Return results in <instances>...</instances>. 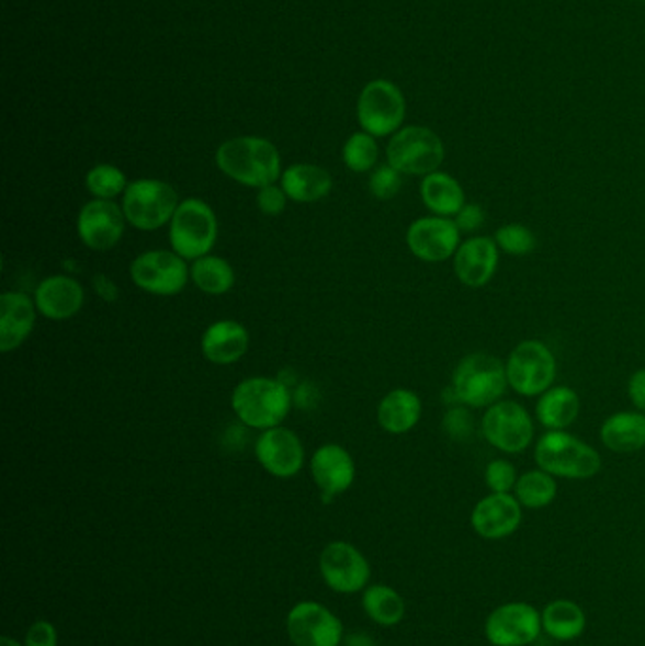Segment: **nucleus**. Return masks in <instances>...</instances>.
Masks as SVG:
<instances>
[{
	"instance_id": "obj_1",
	"label": "nucleus",
	"mask_w": 645,
	"mask_h": 646,
	"mask_svg": "<svg viewBox=\"0 0 645 646\" xmlns=\"http://www.w3.org/2000/svg\"><path fill=\"white\" fill-rule=\"evenodd\" d=\"M508 388L506 363L487 352H474L459 361L445 394L451 395V407L488 408L501 401Z\"/></svg>"
},
{
	"instance_id": "obj_2",
	"label": "nucleus",
	"mask_w": 645,
	"mask_h": 646,
	"mask_svg": "<svg viewBox=\"0 0 645 646\" xmlns=\"http://www.w3.org/2000/svg\"><path fill=\"white\" fill-rule=\"evenodd\" d=\"M216 165L227 178L247 188H265L282 177L279 150L258 136H239L222 144Z\"/></svg>"
},
{
	"instance_id": "obj_3",
	"label": "nucleus",
	"mask_w": 645,
	"mask_h": 646,
	"mask_svg": "<svg viewBox=\"0 0 645 646\" xmlns=\"http://www.w3.org/2000/svg\"><path fill=\"white\" fill-rule=\"evenodd\" d=\"M534 462L545 473L566 480H589L602 469L598 450L568 431H545L535 442Z\"/></svg>"
},
{
	"instance_id": "obj_4",
	"label": "nucleus",
	"mask_w": 645,
	"mask_h": 646,
	"mask_svg": "<svg viewBox=\"0 0 645 646\" xmlns=\"http://www.w3.org/2000/svg\"><path fill=\"white\" fill-rule=\"evenodd\" d=\"M292 407V395L286 384L268 376H252L239 382L231 394V408L235 416L247 428H279Z\"/></svg>"
},
{
	"instance_id": "obj_5",
	"label": "nucleus",
	"mask_w": 645,
	"mask_h": 646,
	"mask_svg": "<svg viewBox=\"0 0 645 646\" xmlns=\"http://www.w3.org/2000/svg\"><path fill=\"white\" fill-rule=\"evenodd\" d=\"M218 238V219L203 199H184L169 224L172 252L185 261L205 258Z\"/></svg>"
},
{
	"instance_id": "obj_6",
	"label": "nucleus",
	"mask_w": 645,
	"mask_h": 646,
	"mask_svg": "<svg viewBox=\"0 0 645 646\" xmlns=\"http://www.w3.org/2000/svg\"><path fill=\"white\" fill-rule=\"evenodd\" d=\"M179 204L174 188L154 178L131 182L122 195V208L127 224L140 231H156L163 225L171 224Z\"/></svg>"
},
{
	"instance_id": "obj_7",
	"label": "nucleus",
	"mask_w": 645,
	"mask_h": 646,
	"mask_svg": "<svg viewBox=\"0 0 645 646\" xmlns=\"http://www.w3.org/2000/svg\"><path fill=\"white\" fill-rule=\"evenodd\" d=\"M445 146L438 133L420 125H409L394 133L386 148V161L401 174L428 177L440 170Z\"/></svg>"
},
{
	"instance_id": "obj_8",
	"label": "nucleus",
	"mask_w": 645,
	"mask_h": 646,
	"mask_svg": "<svg viewBox=\"0 0 645 646\" xmlns=\"http://www.w3.org/2000/svg\"><path fill=\"white\" fill-rule=\"evenodd\" d=\"M509 388L521 397H540L556 381V358L545 342L521 340L506 361Z\"/></svg>"
},
{
	"instance_id": "obj_9",
	"label": "nucleus",
	"mask_w": 645,
	"mask_h": 646,
	"mask_svg": "<svg viewBox=\"0 0 645 646\" xmlns=\"http://www.w3.org/2000/svg\"><path fill=\"white\" fill-rule=\"evenodd\" d=\"M480 433L493 449L516 456L534 444V418L521 403L501 399L485 408Z\"/></svg>"
},
{
	"instance_id": "obj_10",
	"label": "nucleus",
	"mask_w": 645,
	"mask_h": 646,
	"mask_svg": "<svg viewBox=\"0 0 645 646\" xmlns=\"http://www.w3.org/2000/svg\"><path fill=\"white\" fill-rule=\"evenodd\" d=\"M131 280L143 292L172 297L184 290L190 280V267L177 252L151 250L140 253L129 269Z\"/></svg>"
},
{
	"instance_id": "obj_11",
	"label": "nucleus",
	"mask_w": 645,
	"mask_h": 646,
	"mask_svg": "<svg viewBox=\"0 0 645 646\" xmlns=\"http://www.w3.org/2000/svg\"><path fill=\"white\" fill-rule=\"evenodd\" d=\"M406 120V99L398 86L375 80L367 83L358 101V122L371 136L398 133Z\"/></svg>"
},
{
	"instance_id": "obj_12",
	"label": "nucleus",
	"mask_w": 645,
	"mask_h": 646,
	"mask_svg": "<svg viewBox=\"0 0 645 646\" xmlns=\"http://www.w3.org/2000/svg\"><path fill=\"white\" fill-rule=\"evenodd\" d=\"M542 632V611L522 601L496 607L485 620V637L493 646H529Z\"/></svg>"
},
{
	"instance_id": "obj_13",
	"label": "nucleus",
	"mask_w": 645,
	"mask_h": 646,
	"mask_svg": "<svg viewBox=\"0 0 645 646\" xmlns=\"http://www.w3.org/2000/svg\"><path fill=\"white\" fill-rule=\"evenodd\" d=\"M409 252L425 263H443L454 258V253L462 245V233L453 218L441 216H425L415 219L406 233Z\"/></svg>"
},
{
	"instance_id": "obj_14",
	"label": "nucleus",
	"mask_w": 645,
	"mask_h": 646,
	"mask_svg": "<svg viewBox=\"0 0 645 646\" xmlns=\"http://www.w3.org/2000/svg\"><path fill=\"white\" fill-rule=\"evenodd\" d=\"M125 222L124 208L120 204L93 199L78 214L76 231L93 252H109L124 237Z\"/></svg>"
},
{
	"instance_id": "obj_15",
	"label": "nucleus",
	"mask_w": 645,
	"mask_h": 646,
	"mask_svg": "<svg viewBox=\"0 0 645 646\" xmlns=\"http://www.w3.org/2000/svg\"><path fill=\"white\" fill-rule=\"evenodd\" d=\"M288 635L295 646H339L343 624L333 612L315 601H303L290 611Z\"/></svg>"
},
{
	"instance_id": "obj_16",
	"label": "nucleus",
	"mask_w": 645,
	"mask_h": 646,
	"mask_svg": "<svg viewBox=\"0 0 645 646\" xmlns=\"http://www.w3.org/2000/svg\"><path fill=\"white\" fill-rule=\"evenodd\" d=\"M320 571L326 585L339 593L360 592L370 582V564L357 546L336 541L324 548Z\"/></svg>"
},
{
	"instance_id": "obj_17",
	"label": "nucleus",
	"mask_w": 645,
	"mask_h": 646,
	"mask_svg": "<svg viewBox=\"0 0 645 646\" xmlns=\"http://www.w3.org/2000/svg\"><path fill=\"white\" fill-rule=\"evenodd\" d=\"M500 265V248L495 238L485 235L462 240L454 253L453 269L461 284L472 290H479L493 282Z\"/></svg>"
},
{
	"instance_id": "obj_18",
	"label": "nucleus",
	"mask_w": 645,
	"mask_h": 646,
	"mask_svg": "<svg viewBox=\"0 0 645 646\" xmlns=\"http://www.w3.org/2000/svg\"><path fill=\"white\" fill-rule=\"evenodd\" d=\"M469 524L485 541L511 537L521 528L522 505L513 494H488L475 505Z\"/></svg>"
},
{
	"instance_id": "obj_19",
	"label": "nucleus",
	"mask_w": 645,
	"mask_h": 646,
	"mask_svg": "<svg viewBox=\"0 0 645 646\" xmlns=\"http://www.w3.org/2000/svg\"><path fill=\"white\" fill-rule=\"evenodd\" d=\"M254 450L261 467L276 478H292L303 469L305 449L292 429L279 426L263 431Z\"/></svg>"
},
{
	"instance_id": "obj_20",
	"label": "nucleus",
	"mask_w": 645,
	"mask_h": 646,
	"mask_svg": "<svg viewBox=\"0 0 645 646\" xmlns=\"http://www.w3.org/2000/svg\"><path fill=\"white\" fill-rule=\"evenodd\" d=\"M310 475L316 486L322 490L324 497L330 499L351 488L357 476V465L349 450H344L341 444L328 442L313 454Z\"/></svg>"
},
{
	"instance_id": "obj_21",
	"label": "nucleus",
	"mask_w": 645,
	"mask_h": 646,
	"mask_svg": "<svg viewBox=\"0 0 645 646\" xmlns=\"http://www.w3.org/2000/svg\"><path fill=\"white\" fill-rule=\"evenodd\" d=\"M83 301L82 284L63 274L42 280L35 292L36 310L48 320H69L82 310Z\"/></svg>"
},
{
	"instance_id": "obj_22",
	"label": "nucleus",
	"mask_w": 645,
	"mask_h": 646,
	"mask_svg": "<svg viewBox=\"0 0 645 646\" xmlns=\"http://www.w3.org/2000/svg\"><path fill=\"white\" fill-rule=\"evenodd\" d=\"M36 313L35 301L27 293L7 292L0 295V350L4 354L27 340L35 327Z\"/></svg>"
},
{
	"instance_id": "obj_23",
	"label": "nucleus",
	"mask_w": 645,
	"mask_h": 646,
	"mask_svg": "<svg viewBox=\"0 0 645 646\" xmlns=\"http://www.w3.org/2000/svg\"><path fill=\"white\" fill-rule=\"evenodd\" d=\"M250 335L235 320L214 321L201 337V352L214 365H231L247 354Z\"/></svg>"
},
{
	"instance_id": "obj_24",
	"label": "nucleus",
	"mask_w": 645,
	"mask_h": 646,
	"mask_svg": "<svg viewBox=\"0 0 645 646\" xmlns=\"http://www.w3.org/2000/svg\"><path fill=\"white\" fill-rule=\"evenodd\" d=\"M420 416H422V401L412 389H392L378 403V426L391 435H406L417 428Z\"/></svg>"
},
{
	"instance_id": "obj_25",
	"label": "nucleus",
	"mask_w": 645,
	"mask_h": 646,
	"mask_svg": "<svg viewBox=\"0 0 645 646\" xmlns=\"http://www.w3.org/2000/svg\"><path fill=\"white\" fill-rule=\"evenodd\" d=\"M535 420L547 431H564L576 423L581 412V397L570 386H553L535 403Z\"/></svg>"
},
{
	"instance_id": "obj_26",
	"label": "nucleus",
	"mask_w": 645,
	"mask_h": 646,
	"mask_svg": "<svg viewBox=\"0 0 645 646\" xmlns=\"http://www.w3.org/2000/svg\"><path fill=\"white\" fill-rule=\"evenodd\" d=\"M600 441L615 454H634L645 449V415L638 410H619L608 416L600 428Z\"/></svg>"
},
{
	"instance_id": "obj_27",
	"label": "nucleus",
	"mask_w": 645,
	"mask_h": 646,
	"mask_svg": "<svg viewBox=\"0 0 645 646\" xmlns=\"http://www.w3.org/2000/svg\"><path fill=\"white\" fill-rule=\"evenodd\" d=\"M281 188L294 203H316L330 195L333 180L330 172L318 165H292L282 172Z\"/></svg>"
},
{
	"instance_id": "obj_28",
	"label": "nucleus",
	"mask_w": 645,
	"mask_h": 646,
	"mask_svg": "<svg viewBox=\"0 0 645 646\" xmlns=\"http://www.w3.org/2000/svg\"><path fill=\"white\" fill-rule=\"evenodd\" d=\"M420 199L433 216L454 218L462 211V206L466 204V191L462 188L461 182L451 177L449 172L435 170L432 174L422 178Z\"/></svg>"
},
{
	"instance_id": "obj_29",
	"label": "nucleus",
	"mask_w": 645,
	"mask_h": 646,
	"mask_svg": "<svg viewBox=\"0 0 645 646\" xmlns=\"http://www.w3.org/2000/svg\"><path fill=\"white\" fill-rule=\"evenodd\" d=\"M542 627L551 639L570 643L587 630V614L584 607L572 599H555L543 607Z\"/></svg>"
},
{
	"instance_id": "obj_30",
	"label": "nucleus",
	"mask_w": 645,
	"mask_h": 646,
	"mask_svg": "<svg viewBox=\"0 0 645 646\" xmlns=\"http://www.w3.org/2000/svg\"><path fill=\"white\" fill-rule=\"evenodd\" d=\"M190 280L206 295H224L235 286V271L226 259L208 253L193 261Z\"/></svg>"
},
{
	"instance_id": "obj_31",
	"label": "nucleus",
	"mask_w": 645,
	"mask_h": 646,
	"mask_svg": "<svg viewBox=\"0 0 645 646\" xmlns=\"http://www.w3.org/2000/svg\"><path fill=\"white\" fill-rule=\"evenodd\" d=\"M362 605L378 626H396L406 616V601L391 586H370L362 598Z\"/></svg>"
},
{
	"instance_id": "obj_32",
	"label": "nucleus",
	"mask_w": 645,
	"mask_h": 646,
	"mask_svg": "<svg viewBox=\"0 0 645 646\" xmlns=\"http://www.w3.org/2000/svg\"><path fill=\"white\" fill-rule=\"evenodd\" d=\"M558 494L556 478L545 471L532 469L522 473L516 484L513 496L522 505V509L538 510L550 507Z\"/></svg>"
},
{
	"instance_id": "obj_33",
	"label": "nucleus",
	"mask_w": 645,
	"mask_h": 646,
	"mask_svg": "<svg viewBox=\"0 0 645 646\" xmlns=\"http://www.w3.org/2000/svg\"><path fill=\"white\" fill-rule=\"evenodd\" d=\"M127 178L114 165H97L86 177V188L95 199L114 201L127 190Z\"/></svg>"
},
{
	"instance_id": "obj_34",
	"label": "nucleus",
	"mask_w": 645,
	"mask_h": 646,
	"mask_svg": "<svg viewBox=\"0 0 645 646\" xmlns=\"http://www.w3.org/2000/svg\"><path fill=\"white\" fill-rule=\"evenodd\" d=\"M343 161L352 172H370L378 161V146L370 133L352 135L343 148Z\"/></svg>"
},
{
	"instance_id": "obj_35",
	"label": "nucleus",
	"mask_w": 645,
	"mask_h": 646,
	"mask_svg": "<svg viewBox=\"0 0 645 646\" xmlns=\"http://www.w3.org/2000/svg\"><path fill=\"white\" fill-rule=\"evenodd\" d=\"M495 242L500 248V252L522 258L534 252L538 240L530 227L522 224H506L498 227L495 233Z\"/></svg>"
},
{
	"instance_id": "obj_36",
	"label": "nucleus",
	"mask_w": 645,
	"mask_h": 646,
	"mask_svg": "<svg viewBox=\"0 0 645 646\" xmlns=\"http://www.w3.org/2000/svg\"><path fill=\"white\" fill-rule=\"evenodd\" d=\"M517 480H519V473L509 460L498 457L485 467V484L490 494H511L516 490Z\"/></svg>"
},
{
	"instance_id": "obj_37",
	"label": "nucleus",
	"mask_w": 645,
	"mask_h": 646,
	"mask_svg": "<svg viewBox=\"0 0 645 646\" xmlns=\"http://www.w3.org/2000/svg\"><path fill=\"white\" fill-rule=\"evenodd\" d=\"M441 428L453 441L466 442L472 439L475 431V420L472 416V408L464 405H454L443 416Z\"/></svg>"
},
{
	"instance_id": "obj_38",
	"label": "nucleus",
	"mask_w": 645,
	"mask_h": 646,
	"mask_svg": "<svg viewBox=\"0 0 645 646\" xmlns=\"http://www.w3.org/2000/svg\"><path fill=\"white\" fill-rule=\"evenodd\" d=\"M401 172L394 169L392 165H378L373 169L370 177V191L373 197L378 201H391L401 190Z\"/></svg>"
},
{
	"instance_id": "obj_39",
	"label": "nucleus",
	"mask_w": 645,
	"mask_h": 646,
	"mask_svg": "<svg viewBox=\"0 0 645 646\" xmlns=\"http://www.w3.org/2000/svg\"><path fill=\"white\" fill-rule=\"evenodd\" d=\"M453 219L462 235H474L483 229V225L487 222V212L480 204L466 203Z\"/></svg>"
},
{
	"instance_id": "obj_40",
	"label": "nucleus",
	"mask_w": 645,
	"mask_h": 646,
	"mask_svg": "<svg viewBox=\"0 0 645 646\" xmlns=\"http://www.w3.org/2000/svg\"><path fill=\"white\" fill-rule=\"evenodd\" d=\"M256 203H258V208H260L263 214H268V216H279V214H282L284 208H286L288 195H286L284 190L279 188V185H265V188H260V191H258Z\"/></svg>"
},
{
	"instance_id": "obj_41",
	"label": "nucleus",
	"mask_w": 645,
	"mask_h": 646,
	"mask_svg": "<svg viewBox=\"0 0 645 646\" xmlns=\"http://www.w3.org/2000/svg\"><path fill=\"white\" fill-rule=\"evenodd\" d=\"M25 646H57L56 627L46 620H38L29 627Z\"/></svg>"
},
{
	"instance_id": "obj_42",
	"label": "nucleus",
	"mask_w": 645,
	"mask_h": 646,
	"mask_svg": "<svg viewBox=\"0 0 645 646\" xmlns=\"http://www.w3.org/2000/svg\"><path fill=\"white\" fill-rule=\"evenodd\" d=\"M626 394H629L632 407L645 415V369H638L631 374L629 384H626Z\"/></svg>"
},
{
	"instance_id": "obj_43",
	"label": "nucleus",
	"mask_w": 645,
	"mask_h": 646,
	"mask_svg": "<svg viewBox=\"0 0 645 646\" xmlns=\"http://www.w3.org/2000/svg\"><path fill=\"white\" fill-rule=\"evenodd\" d=\"M95 292L101 299L104 301H114L117 297V287L114 282H112L109 276H104V274H97L95 276Z\"/></svg>"
},
{
	"instance_id": "obj_44",
	"label": "nucleus",
	"mask_w": 645,
	"mask_h": 646,
	"mask_svg": "<svg viewBox=\"0 0 645 646\" xmlns=\"http://www.w3.org/2000/svg\"><path fill=\"white\" fill-rule=\"evenodd\" d=\"M344 643L347 646H377L373 637H370L365 632H352Z\"/></svg>"
},
{
	"instance_id": "obj_45",
	"label": "nucleus",
	"mask_w": 645,
	"mask_h": 646,
	"mask_svg": "<svg viewBox=\"0 0 645 646\" xmlns=\"http://www.w3.org/2000/svg\"><path fill=\"white\" fill-rule=\"evenodd\" d=\"M0 646H21L20 643H18V641L12 639V637H8V635H4V637H2V639H0Z\"/></svg>"
}]
</instances>
